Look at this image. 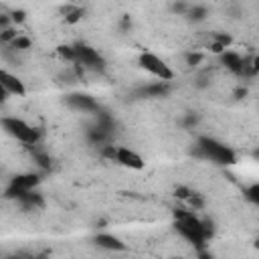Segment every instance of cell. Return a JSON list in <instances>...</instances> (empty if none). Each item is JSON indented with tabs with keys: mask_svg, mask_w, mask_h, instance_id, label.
<instances>
[{
	"mask_svg": "<svg viewBox=\"0 0 259 259\" xmlns=\"http://www.w3.org/2000/svg\"><path fill=\"white\" fill-rule=\"evenodd\" d=\"M24 20V12L22 10H14L12 12V22H22Z\"/></svg>",
	"mask_w": 259,
	"mask_h": 259,
	"instance_id": "17",
	"label": "cell"
},
{
	"mask_svg": "<svg viewBox=\"0 0 259 259\" xmlns=\"http://www.w3.org/2000/svg\"><path fill=\"white\" fill-rule=\"evenodd\" d=\"M186 16H190L192 20H200V18L206 16V8L204 6H190L188 12H186Z\"/></svg>",
	"mask_w": 259,
	"mask_h": 259,
	"instance_id": "15",
	"label": "cell"
},
{
	"mask_svg": "<svg viewBox=\"0 0 259 259\" xmlns=\"http://www.w3.org/2000/svg\"><path fill=\"white\" fill-rule=\"evenodd\" d=\"M0 87H2V93H4V95L22 97V95L26 93V89H24L22 81H20L16 75L8 73L6 69H2V71H0Z\"/></svg>",
	"mask_w": 259,
	"mask_h": 259,
	"instance_id": "7",
	"label": "cell"
},
{
	"mask_svg": "<svg viewBox=\"0 0 259 259\" xmlns=\"http://www.w3.org/2000/svg\"><path fill=\"white\" fill-rule=\"evenodd\" d=\"M63 14H65V18H67L69 22H75V20L81 18L83 10H81L79 6H67V8H63Z\"/></svg>",
	"mask_w": 259,
	"mask_h": 259,
	"instance_id": "13",
	"label": "cell"
},
{
	"mask_svg": "<svg viewBox=\"0 0 259 259\" xmlns=\"http://www.w3.org/2000/svg\"><path fill=\"white\" fill-rule=\"evenodd\" d=\"M95 245L105 249V251H123L125 249V243H121V239L111 235V233H97L95 235Z\"/></svg>",
	"mask_w": 259,
	"mask_h": 259,
	"instance_id": "8",
	"label": "cell"
},
{
	"mask_svg": "<svg viewBox=\"0 0 259 259\" xmlns=\"http://www.w3.org/2000/svg\"><path fill=\"white\" fill-rule=\"evenodd\" d=\"M243 61H245V57H241V55L235 53V51H225V53L221 55V63H223L231 73H235V75H241V71H243Z\"/></svg>",
	"mask_w": 259,
	"mask_h": 259,
	"instance_id": "10",
	"label": "cell"
},
{
	"mask_svg": "<svg viewBox=\"0 0 259 259\" xmlns=\"http://www.w3.org/2000/svg\"><path fill=\"white\" fill-rule=\"evenodd\" d=\"M210 227L212 225L208 221L200 219L194 210H188L186 208V210H178L176 212V229H178V233L188 243H192L198 251L204 249L206 241L210 239V235H212V229Z\"/></svg>",
	"mask_w": 259,
	"mask_h": 259,
	"instance_id": "1",
	"label": "cell"
},
{
	"mask_svg": "<svg viewBox=\"0 0 259 259\" xmlns=\"http://www.w3.org/2000/svg\"><path fill=\"white\" fill-rule=\"evenodd\" d=\"M198 154L210 162H217V164H231L235 162V154L231 148H227L225 144L217 142V140H210V138H200L198 140Z\"/></svg>",
	"mask_w": 259,
	"mask_h": 259,
	"instance_id": "4",
	"label": "cell"
},
{
	"mask_svg": "<svg viewBox=\"0 0 259 259\" xmlns=\"http://www.w3.org/2000/svg\"><path fill=\"white\" fill-rule=\"evenodd\" d=\"M103 158H107L109 162H115L123 168H130V170H142L144 168V158L125 146H113V144L103 146Z\"/></svg>",
	"mask_w": 259,
	"mask_h": 259,
	"instance_id": "3",
	"label": "cell"
},
{
	"mask_svg": "<svg viewBox=\"0 0 259 259\" xmlns=\"http://www.w3.org/2000/svg\"><path fill=\"white\" fill-rule=\"evenodd\" d=\"M67 103L73 107V109H81V111H97L99 109V105H97V101L93 99V97H89V95H69L67 97Z\"/></svg>",
	"mask_w": 259,
	"mask_h": 259,
	"instance_id": "9",
	"label": "cell"
},
{
	"mask_svg": "<svg viewBox=\"0 0 259 259\" xmlns=\"http://www.w3.org/2000/svg\"><path fill=\"white\" fill-rule=\"evenodd\" d=\"M0 123H2L4 132H6L8 136H12L16 142H20V144H24V146H28V148H34V146H36V142H38V132H36V127H32V125L26 123L24 119L4 115Z\"/></svg>",
	"mask_w": 259,
	"mask_h": 259,
	"instance_id": "2",
	"label": "cell"
},
{
	"mask_svg": "<svg viewBox=\"0 0 259 259\" xmlns=\"http://www.w3.org/2000/svg\"><path fill=\"white\" fill-rule=\"evenodd\" d=\"M198 259H212V255H208L204 249H200V251H198Z\"/></svg>",
	"mask_w": 259,
	"mask_h": 259,
	"instance_id": "18",
	"label": "cell"
},
{
	"mask_svg": "<svg viewBox=\"0 0 259 259\" xmlns=\"http://www.w3.org/2000/svg\"><path fill=\"white\" fill-rule=\"evenodd\" d=\"M10 49H14V51H24V49H28L30 47V38L26 36V34H18L10 45H8Z\"/></svg>",
	"mask_w": 259,
	"mask_h": 259,
	"instance_id": "12",
	"label": "cell"
},
{
	"mask_svg": "<svg viewBox=\"0 0 259 259\" xmlns=\"http://www.w3.org/2000/svg\"><path fill=\"white\" fill-rule=\"evenodd\" d=\"M184 59H186V65H190V67H196L202 59H204V55L202 53H198V51H188L186 55H184Z\"/></svg>",
	"mask_w": 259,
	"mask_h": 259,
	"instance_id": "14",
	"label": "cell"
},
{
	"mask_svg": "<svg viewBox=\"0 0 259 259\" xmlns=\"http://www.w3.org/2000/svg\"><path fill=\"white\" fill-rule=\"evenodd\" d=\"M75 55H77L75 65H79L81 69H91V71L103 69V59L97 53V49H93L89 45H75Z\"/></svg>",
	"mask_w": 259,
	"mask_h": 259,
	"instance_id": "6",
	"label": "cell"
},
{
	"mask_svg": "<svg viewBox=\"0 0 259 259\" xmlns=\"http://www.w3.org/2000/svg\"><path fill=\"white\" fill-rule=\"evenodd\" d=\"M10 259H28V257H20V255H16V257H10Z\"/></svg>",
	"mask_w": 259,
	"mask_h": 259,
	"instance_id": "19",
	"label": "cell"
},
{
	"mask_svg": "<svg viewBox=\"0 0 259 259\" xmlns=\"http://www.w3.org/2000/svg\"><path fill=\"white\" fill-rule=\"evenodd\" d=\"M168 89H170V83L158 81V83H154V85H148V87L144 89V93H146V95H154V97H162V95L168 93Z\"/></svg>",
	"mask_w": 259,
	"mask_h": 259,
	"instance_id": "11",
	"label": "cell"
},
{
	"mask_svg": "<svg viewBox=\"0 0 259 259\" xmlns=\"http://www.w3.org/2000/svg\"><path fill=\"white\" fill-rule=\"evenodd\" d=\"M247 198H249L253 204L259 206V184H251V186L247 188Z\"/></svg>",
	"mask_w": 259,
	"mask_h": 259,
	"instance_id": "16",
	"label": "cell"
},
{
	"mask_svg": "<svg viewBox=\"0 0 259 259\" xmlns=\"http://www.w3.org/2000/svg\"><path fill=\"white\" fill-rule=\"evenodd\" d=\"M140 65H142L152 77H156L158 81L170 83V81L174 79V71H172L158 55H154V53H150V51H146V53L140 55Z\"/></svg>",
	"mask_w": 259,
	"mask_h": 259,
	"instance_id": "5",
	"label": "cell"
}]
</instances>
